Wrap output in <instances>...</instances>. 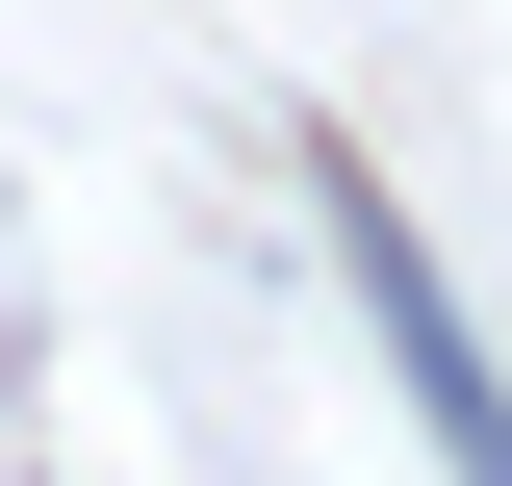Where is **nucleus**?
Listing matches in <instances>:
<instances>
[{
	"label": "nucleus",
	"instance_id": "nucleus-1",
	"mask_svg": "<svg viewBox=\"0 0 512 486\" xmlns=\"http://www.w3.org/2000/svg\"><path fill=\"white\" fill-rule=\"evenodd\" d=\"M333 256H359V333H384V384L436 410V461H461V486H512V384H487V333H461V282L410 256V205L333 180Z\"/></svg>",
	"mask_w": 512,
	"mask_h": 486
}]
</instances>
